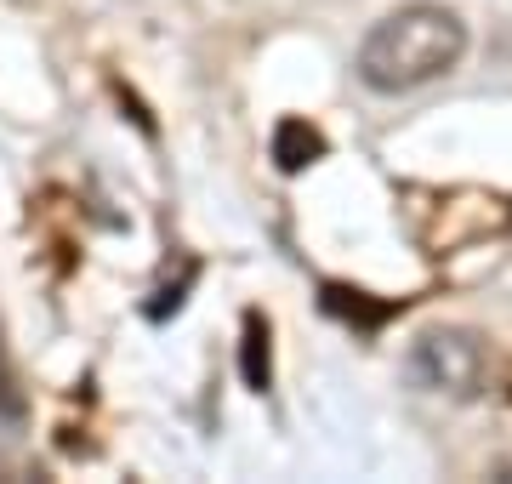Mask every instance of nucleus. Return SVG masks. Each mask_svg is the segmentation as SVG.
Here are the masks:
<instances>
[{
  "mask_svg": "<svg viewBox=\"0 0 512 484\" xmlns=\"http://www.w3.org/2000/svg\"><path fill=\"white\" fill-rule=\"evenodd\" d=\"M467 57V23L450 12V6H433V0H416V6H399L387 12L365 40H359V80L370 92L399 97L416 92V86H433Z\"/></svg>",
  "mask_w": 512,
  "mask_h": 484,
  "instance_id": "f257e3e1",
  "label": "nucleus"
},
{
  "mask_svg": "<svg viewBox=\"0 0 512 484\" xmlns=\"http://www.w3.org/2000/svg\"><path fill=\"white\" fill-rule=\"evenodd\" d=\"M410 382L444 399H478L490 388V348L467 325H433L410 348Z\"/></svg>",
  "mask_w": 512,
  "mask_h": 484,
  "instance_id": "f03ea898",
  "label": "nucleus"
},
{
  "mask_svg": "<svg viewBox=\"0 0 512 484\" xmlns=\"http://www.w3.org/2000/svg\"><path fill=\"white\" fill-rule=\"evenodd\" d=\"M319 154H325V137H319L308 120H279V126H274V166L285 171V177L308 171Z\"/></svg>",
  "mask_w": 512,
  "mask_h": 484,
  "instance_id": "7ed1b4c3",
  "label": "nucleus"
},
{
  "mask_svg": "<svg viewBox=\"0 0 512 484\" xmlns=\"http://www.w3.org/2000/svg\"><path fill=\"white\" fill-rule=\"evenodd\" d=\"M239 365H245V382L256 393L268 388V319L245 314V354H239Z\"/></svg>",
  "mask_w": 512,
  "mask_h": 484,
  "instance_id": "20e7f679",
  "label": "nucleus"
},
{
  "mask_svg": "<svg viewBox=\"0 0 512 484\" xmlns=\"http://www.w3.org/2000/svg\"><path fill=\"white\" fill-rule=\"evenodd\" d=\"M23 410H29V399H23V382H18V371H12V354H6V342H0V422H23Z\"/></svg>",
  "mask_w": 512,
  "mask_h": 484,
  "instance_id": "39448f33",
  "label": "nucleus"
}]
</instances>
